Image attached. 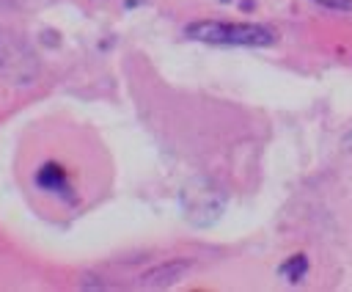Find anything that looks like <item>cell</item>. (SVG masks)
Returning a JSON list of instances; mask_svg holds the SVG:
<instances>
[{"mask_svg": "<svg viewBox=\"0 0 352 292\" xmlns=\"http://www.w3.org/2000/svg\"><path fill=\"white\" fill-rule=\"evenodd\" d=\"M187 39L214 47H272L275 30L258 22H226V19H195L184 28Z\"/></svg>", "mask_w": 352, "mask_h": 292, "instance_id": "1", "label": "cell"}, {"mask_svg": "<svg viewBox=\"0 0 352 292\" xmlns=\"http://www.w3.org/2000/svg\"><path fill=\"white\" fill-rule=\"evenodd\" d=\"M36 185H38L41 190H47V193H60V196H66V190H69V176H66V171H63L58 163H47V165L38 168Z\"/></svg>", "mask_w": 352, "mask_h": 292, "instance_id": "2", "label": "cell"}, {"mask_svg": "<svg viewBox=\"0 0 352 292\" xmlns=\"http://www.w3.org/2000/svg\"><path fill=\"white\" fill-rule=\"evenodd\" d=\"M184 270H187V262H170V264H162V267H157V270L146 273V275H143V281H140V286H148V289L168 286V284H173Z\"/></svg>", "mask_w": 352, "mask_h": 292, "instance_id": "3", "label": "cell"}, {"mask_svg": "<svg viewBox=\"0 0 352 292\" xmlns=\"http://www.w3.org/2000/svg\"><path fill=\"white\" fill-rule=\"evenodd\" d=\"M278 273H280V278L289 281V284L302 281L305 273H308V256H305V253H294V256H289V259L278 267Z\"/></svg>", "mask_w": 352, "mask_h": 292, "instance_id": "4", "label": "cell"}, {"mask_svg": "<svg viewBox=\"0 0 352 292\" xmlns=\"http://www.w3.org/2000/svg\"><path fill=\"white\" fill-rule=\"evenodd\" d=\"M330 11H352V0H314Z\"/></svg>", "mask_w": 352, "mask_h": 292, "instance_id": "5", "label": "cell"}]
</instances>
